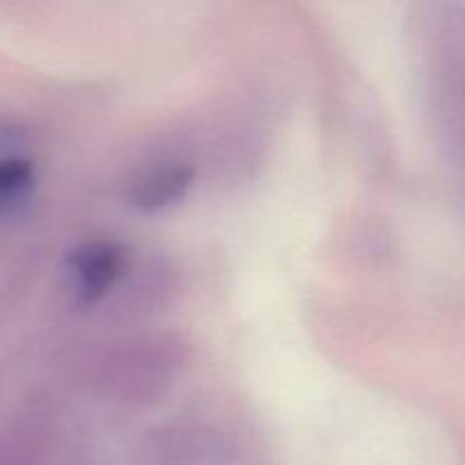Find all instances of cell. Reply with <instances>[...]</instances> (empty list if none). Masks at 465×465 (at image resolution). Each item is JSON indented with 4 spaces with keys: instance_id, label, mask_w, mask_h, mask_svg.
I'll return each instance as SVG.
<instances>
[{
    "instance_id": "3957f363",
    "label": "cell",
    "mask_w": 465,
    "mask_h": 465,
    "mask_svg": "<svg viewBox=\"0 0 465 465\" xmlns=\"http://www.w3.org/2000/svg\"><path fill=\"white\" fill-rule=\"evenodd\" d=\"M35 189V166L27 159H0V213L25 203Z\"/></svg>"
},
{
    "instance_id": "6da1fadb",
    "label": "cell",
    "mask_w": 465,
    "mask_h": 465,
    "mask_svg": "<svg viewBox=\"0 0 465 465\" xmlns=\"http://www.w3.org/2000/svg\"><path fill=\"white\" fill-rule=\"evenodd\" d=\"M123 250L112 241H89L73 250L68 266L80 302H98L123 275Z\"/></svg>"
},
{
    "instance_id": "7a4b0ae2",
    "label": "cell",
    "mask_w": 465,
    "mask_h": 465,
    "mask_svg": "<svg viewBox=\"0 0 465 465\" xmlns=\"http://www.w3.org/2000/svg\"><path fill=\"white\" fill-rule=\"evenodd\" d=\"M191 184H193V168L166 166L162 171L150 173L136 184L134 193H132V204L139 207L141 212L166 209L184 198Z\"/></svg>"
}]
</instances>
